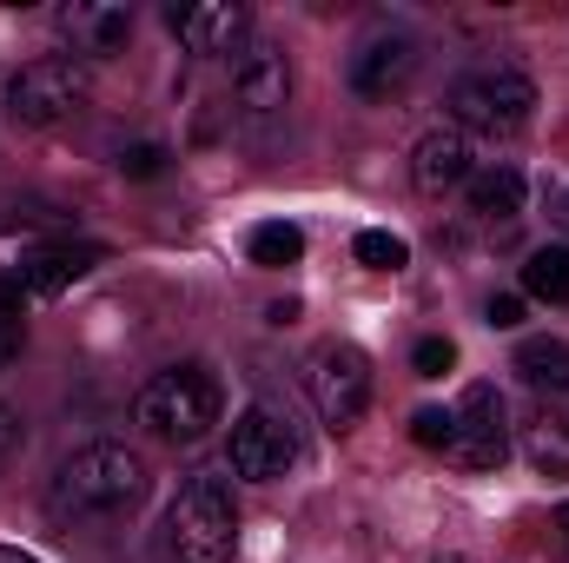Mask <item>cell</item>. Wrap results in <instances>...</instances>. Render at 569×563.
<instances>
[{"instance_id":"cell-1","label":"cell","mask_w":569,"mask_h":563,"mask_svg":"<svg viewBox=\"0 0 569 563\" xmlns=\"http://www.w3.org/2000/svg\"><path fill=\"white\" fill-rule=\"evenodd\" d=\"M146 491V457L127 444H87L53 471V511L67 517H100V511H127Z\"/></svg>"},{"instance_id":"cell-2","label":"cell","mask_w":569,"mask_h":563,"mask_svg":"<svg viewBox=\"0 0 569 563\" xmlns=\"http://www.w3.org/2000/svg\"><path fill=\"white\" fill-rule=\"evenodd\" d=\"M166 544L172 563H232L239 544V504L226 491V477H186L172 511H166Z\"/></svg>"},{"instance_id":"cell-3","label":"cell","mask_w":569,"mask_h":563,"mask_svg":"<svg viewBox=\"0 0 569 563\" xmlns=\"http://www.w3.org/2000/svg\"><path fill=\"white\" fill-rule=\"evenodd\" d=\"M457 134H523L537 113V80L517 67H470L443 93Z\"/></svg>"},{"instance_id":"cell-4","label":"cell","mask_w":569,"mask_h":563,"mask_svg":"<svg viewBox=\"0 0 569 563\" xmlns=\"http://www.w3.org/2000/svg\"><path fill=\"white\" fill-rule=\"evenodd\" d=\"M219 378L206 365H166L152 385L140 392V424L166 444H199L219 424Z\"/></svg>"},{"instance_id":"cell-5","label":"cell","mask_w":569,"mask_h":563,"mask_svg":"<svg viewBox=\"0 0 569 563\" xmlns=\"http://www.w3.org/2000/svg\"><path fill=\"white\" fill-rule=\"evenodd\" d=\"M87 100H93V80H87V67H80V60H67V53L27 60V67L7 80V120H13V127H27V134L67 127Z\"/></svg>"},{"instance_id":"cell-6","label":"cell","mask_w":569,"mask_h":563,"mask_svg":"<svg viewBox=\"0 0 569 563\" xmlns=\"http://www.w3.org/2000/svg\"><path fill=\"white\" fill-rule=\"evenodd\" d=\"M305 392L318 405L325 431H351L371 405V358L345 338H325L311 358H305Z\"/></svg>"},{"instance_id":"cell-7","label":"cell","mask_w":569,"mask_h":563,"mask_svg":"<svg viewBox=\"0 0 569 563\" xmlns=\"http://www.w3.org/2000/svg\"><path fill=\"white\" fill-rule=\"evenodd\" d=\"M418 67H425L418 33H405V27H378V33H365V40L351 47L345 80H351L358 100H391V93H405V87L418 80Z\"/></svg>"},{"instance_id":"cell-8","label":"cell","mask_w":569,"mask_h":563,"mask_svg":"<svg viewBox=\"0 0 569 563\" xmlns=\"http://www.w3.org/2000/svg\"><path fill=\"white\" fill-rule=\"evenodd\" d=\"M232 107L252 127H272L291 107V60H284L279 40H246L239 47V60H232Z\"/></svg>"},{"instance_id":"cell-9","label":"cell","mask_w":569,"mask_h":563,"mask_svg":"<svg viewBox=\"0 0 569 563\" xmlns=\"http://www.w3.org/2000/svg\"><path fill=\"white\" fill-rule=\"evenodd\" d=\"M232 471L239 477H252V484H279L284 471L298 464V431H291V418L284 412H272V405H252V412H239L232 418Z\"/></svg>"},{"instance_id":"cell-10","label":"cell","mask_w":569,"mask_h":563,"mask_svg":"<svg viewBox=\"0 0 569 563\" xmlns=\"http://www.w3.org/2000/svg\"><path fill=\"white\" fill-rule=\"evenodd\" d=\"M457 431H450V464H463V471H497L503 457H510V424H503V398H497V385H470L463 392V405L450 412Z\"/></svg>"},{"instance_id":"cell-11","label":"cell","mask_w":569,"mask_h":563,"mask_svg":"<svg viewBox=\"0 0 569 563\" xmlns=\"http://www.w3.org/2000/svg\"><path fill=\"white\" fill-rule=\"evenodd\" d=\"M166 27L179 33V47L186 53H199V60H219V53H239L246 47V33H252V13L239 7V0H172L166 7Z\"/></svg>"},{"instance_id":"cell-12","label":"cell","mask_w":569,"mask_h":563,"mask_svg":"<svg viewBox=\"0 0 569 563\" xmlns=\"http://www.w3.org/2000/svg\"><path fill=\"white\" fill-rule=\"evenodd\" d=\"M53 27H60V40H67L73 53L113 60V53L133 40V7H127V0H67V7L53 13Z\"/></svg>"},{"instance_id":"cell-13","label":"cell","mask_w":569,"mask_h":563,"mask_svg":"<svg viewBox=\"0 0 569 563\" xmlns=\"http://www.w3.org/2000/svg\"><path fill=\"white\" fill-rule=\"evenodd\" d=\"M470 134H457V127H430L418 152H411V179H418V192H450V186H470Z\"/></svg>"},{"instance_id":"cell-14","label":"cell","mask_w":569,"mask_h":563,"mask_svg":"<svg viewBox=\"0 0 569 563\" xmlns=\"http://www.w3.org/2000/svg\"><path fill=\"white\" fill-rule=\"evenodd\" d=\"M93 266H107V246H40V253H27V259H20L13 285L47 298V292H67V285H80Z\"/></svg>"},{"instance_id":"cell-15","label":"cell","mask_w":569,"mask_h":563,"mask_svg":"<svg viewBox=\"0 0 569 563\" xmlns=\"http://www.w3.org/2000/svg\"><path fill=\"white\" fill-rule=\"evenodd\" d=\"M463 199H470L477 219H517L523 213V172L517 166H483V172H470Z\"/></svg>"},{"instance_id":"cell-16","label":"cell","mask_w":569,"mask_h":563,"mask_svg":"<svg viewBox=\"0 0 569 563\" xmlns=\"http://www.w3.org/2000/svg\"><path fill=\"white\" fill-rule=\"evenodd\" d=\"M517 372H523L530 392H569V345L563 338H523Z\"/></svg>"},{"instance_id":"cell-17","label":"cell","mask_w":569,"mask_h":563,"mask_svg":"<svg viewBox=\"0 0 569 563\" xmlns=\"http://www.w3.org/2000/svg\"><path fill=\"white\" fill-rule=\"evenodd\" d=\"M523 451H530L537 471L569 477V418H557V412H530V424H523Z\"/></svg>"},{"instance_id":"cell-18","label":"cell","mask_w":569,"mask_h":563,"mask_svg":"<svg viewBox=\"0 0 569 563\" xmlns=\"http://www.w3.org/2000/svg\"><path fill=\"white\" fill-rule=\"evenodd\" d=\"M523 292L543 305H569V246H537L523 259Z\"/></svg>"},{"instance_id":"cell-19","label":"cell","mask_w":569,"mask_h":563,"mask_svg":"<svg viewBox=\"0 0 569 563\" xmlns=\"http://www.w3.org/2000/svg\"><path fill=\"white\" fill-rule=\"evenodd\" d=\"M298 259H305V233L298 226L272 219V226L252 233V266H298Z\"/></svg>"},{"instance_id":"cell-20","label":"cell","mask_w":569,"mask_h":563,"mask_svg":"<svg viewBox=\"0 0 569 563\" xmlns=\"http://www.w3.org/2000/svg\"><path fill=\"white\" fill-rule=\"evenodd\" d=\"M20 345H27V292L13 279H0V372L20 358Z\"/></svg>"},{"instance_id":"cell-21","label":"cell","mask_w":569,"mask_h":563,"mask_svg":"<svg viewBox=\"0 0 569 563\" xmlns=\"http://www.w3.org/2000/svg\"><path fill=\"white\" fill-rule=\"evenodd\" d=\"M358 266H371V273H398L405 259H411V246L398 239V233H358Z\"/></svg>"},{"instance_id":"cell-22","label":"cell","mask_w":569,"mask_h":563,"mask_svg":"<svg viewBox=\"0 0 569 563\" xmlns=\"http://www.w3.org/2000/svg\"><path fill=\"white\" fill-rule=\"evenodd\" d=\"M166 166H172V152H166V146H152V140H140V146H127V152H120V172H127V179H159Z\"/></svg>"},{"instance_id":"cell-23","label":"cell","mask_w":569,"mask_h":563,"mask_svg":"<svg viewBox=\"0 0 569 563\" xmlns=\"http://www.w3.org/2000/svg\"><path fill=\"white\" fill-rule=\"evenodd\" d=\"M450 431H457V418H450V412H437V405H425V412L411 418V437H418L425 451H450Z\"/></svg>"},{"instance_id":"cell-24","label":"cell","mask_w":569,"mask_h":563,"mask_svg":"<svg viewBox=\"0 0 569 563\" xmlns=\"http://www.w3.org/2000/svg\"><path fill=\"white\" fill-rule=\"evenodd\" d=\"M411 365H418V378H443V372L457 365V345H450V338H418Z\"/></svg>"},{"instance_id":"cell-25","label":"cell","mask_w":569,"mask_h":563,"mask_svg":"<svg viewBox=\"0 0 569 563\" xmlns=\"http://www.w3.org/2000/svg\"><path fill=\"white\" fill-rule=\"evenodd\" d=\"M20 451H27V424H20V412H7V405H0V471H7Z\"/></svg>"},{"instance_id":"cell-26","label":"cell","mask_w":569,"mask_h":563,"mask_svg":"<svg viewBox=\"0 0 569 563\" xmlns=\"http://www.w3.org/2000/svg\"><path fill=\"white\" fill-rule=\"evenodd\" d=\"M483 318H490L497 332H510V325H523V298H517V292H497V298L483 305Z\"/></svg>"},{"instance_id":"cell-27","label":"cell","mask_w":569,"mask_h":563,"mask_svg":"<svg viewBox=\"0 0 569 563\" xmlns=\"http://www.w3.org/2000/svg\"><path fill=\"white\" fill-rule=\"evenodd\" d=\"M33 219H53V213H13V206H0V233H13V226H33Z\"/></svg>"},{"instance_id":"cell-28","label":"cell","mask_w":569,"mask_h":563,"mask_svg":"<svg viewBox=\"0 0 569 563\" xmlns=\"http://www.w3.org/2000/svg\"><path fill=\"white\" fill-rule=\"evenodd\" d=\"M557 557L569 563V504H563V511H557Z\"/></svg>"},{"instance_id":"cell-29","label":"cell","mask_w":569,"mask_h":563,"mask_svg":"<svg viewBox=\"0 0 569 563\" xmlns=\"http://www.w3.org/2000/svg\"><path fill=\"white\" fill-rule=\"evenodd\" d=\"M550 219H557V226L569 233V192H557V199H550Z\"/></svg>"},{"instance_id":"cell-30","label":"cell","mask_w":569,"mask_h":563,"mask_svg":"<svg viewBox=\"0 0 569 563\" xmlns=\"http://www.w3.org/2000/svg\"><path fill=\"white\" fill-rule=\"evenodd\" d=\"M0 563H33V557H20V551H0Z\"/></svg>"},{"instance_id":"cell-31","label":"cell","mask_w":569,"mask_h":563,"mask_svg":"<svg viewBox=\"0 0 569 563\" xmlns=\"http://www.w3.org/2000/svg\"><path fill=\"white\" fill-rule=\"evenodd\" d=\"M437 563H470V557H437Z\"/></svg>"}]
</instances>
